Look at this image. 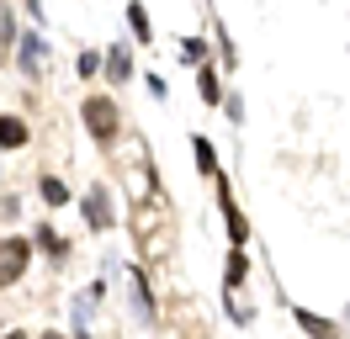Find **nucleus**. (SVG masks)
<instances>
[{"label": "nucleus", "mask_w": 350, "mask_h": 339, "mask_svg": "<svg viewBox=\"0 0 350 339\" xmlns=\"http://www.w3.org/2000/svg\"><path fill=\"white\" fill-rule=\"evenodd\" d=\"M85 122L96 138H111L117 133V106L107 101V96H96V101H85Z\"/></svg>", "instance_id": "f257e3e1"}, {"label": "nucleus", "mask_w": 350, "mask_h": 339, "mask_svg": "<svg viewBox=\"0 0 350 339\" xmlns=\"http://www.w3.org/2000/svg\"><path fill=\"white\" fill-rule=\"evenodd\" d=\"M27 265V244H0V286L5 281H16Z\"/></svg>", "instance_id": "f03ea898"}, {"label": "nucleus", "mask_w": 350, "mask_h": 339, "mask_svg": "<svg viewBox=\"0 0 350 339\" xmlns=\"http://www.w3.org/2000/svg\"><path fill=\"white\" fill-rule=\"evenodd\" d=\"M0 144H5V148H16V144H27V127L16 122V117H0Z\"/></svg>", "instance_id": "7ed1b4c3"}, {"label": "nucleus", "mask_w": 350, "mask_h": 339, "mask_svg": "<svg viewBox=\"0 0 350 339\" xmlns=\"http://www.w3.org/2000/svg\"><path fill=\"white\" fill-rule=\"evenodd\" d=\"M197 165L207 170V175H218V154H213V144H207V138H197Z\"/></svg>", "instance_id": "20e7f679"}, {"label": "nucleus", "mask_w": 350, "mask_h": 339, "mask_svg": "<svg viewBox=\"0 0 350 339\" xmlns=\"http://www.w3.org/2000/svg\"><path fill=\"white\" fill-rule=\"evenodd\" d=\"M128 21H133L138 38H149V16H144V5H128Z\"/></svg>", "instance_id": "39448f33"}, {"label": "nucleus", "mask_w": 350, "mask_h": 339, "mask_svg": "<svg viewBox=\"0 0 350 339\" xmlns=\"http://www.w3.org/2000/svg\"><path fill=\"white\" fill-rule=\"evenodd\" d=\"M202 96H207V101H218V74H213V69L202 74Z\"/></svg>", "instance_id": "423d86ee"}, {"label": "nucleus", "mask_w": 350, "mask_h": 339, "mask_svg": "<svg viewBox=\"0 0 350 339\" xmlns=\"http://www.w3.org/2000/svg\"><path fill=\"white\" fill-rule=\"evenodd\" d=\"M0 42H11V16L0 11Z\"/></svg>", "instance_id": "0eeeda50"}, {"label": "nucleus", "mask_w": 350, "mask_h": 339, "mask_svg": "<svg viewBox=\"0 0 350 339\" xmlns=\"http://www.w3.org/2000/svg\"><path fill=\"white\" fill-rule=\"evenodd\" d=\"M5 339H27V334H5Z\"/></svg>", "instance_id": "6e6552de"}, {"label": "nucleus", "mask_w": 350, "mask_h": 339, "mask_svg": "<svg viewBox=\"0 0 350 339\" xmlns=\"http://www.w3.org/2000/svg\"><path fill=\"white\" fill-rule=\"evenodd\" d=\"M48 339H59V334H48Z\"/></svg>", "instance_id": "1a4fd4ad"}]
</instances>
